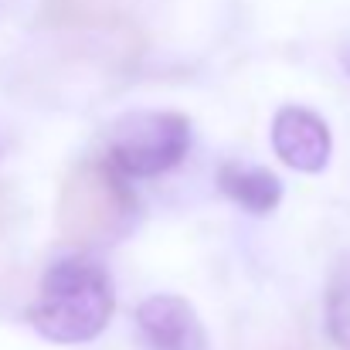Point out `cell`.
<instances>
[{"instance_id":"4","label":"cell","mask_w":350,"mask_h":350,"mask_svg":"<svg viewBox=\"0 0 350 350\" xmlns=\"http://www.w3.org/2000/svg\"><path fill=\"white\" fill-rule=\"evenodd\" d=\"M272 150L296 174H320L334 157L330 126L303 106H286L272 119Z\"/></svg>"},{"instance_id":"1","label":"cell","mask_w":350,"mask_h":350,"mask_svg":"<svg viewBox=\"0 0 350 350\" xmlns=\"http://www.w3.org/2000/svg\"><path fill=\"white\" fill-rule=\"evenodd\" d=\"M113 320V286L89 258H58L41 275L27 323L51 344H89Z\"/></svg>"},{"instance_id":"5","label":"cell","mask_w":350,"mask_h":350,"mask_svg":"<svg viewBox=\"0 0 350 350\" xmlns=\"http://www.w3.org/2000/svg\"><path fill=\"white\" fill-rule=\"evenodd\" d=\"M136 330L150 350H211L208 330L184 296L157 293L136 306Z\"/></svg>"},{"instance_id":"9","label":"cell","mask_w":350,"mask_h":350,"mask_svg":"<svg viewBox=\"0 0 350 350\" xmlns=\"http://www.w3.org/2000/svg\"><path fill=\"white\" fill-rule=\"evenodd\" d=\"M0 153H3V139H0Z\"/></svg>"},{"instance_id":"7","label":"cell","mask_w":350,"mask_h":350,"mask_svg":"<svg viewBox=\"0 0 350 350\" xmlns=\"http://www.w3.org/2000/svg\"><path fill=\"white\" fill-rule=\"evenodd\" d=\"M323 317H327V334H330L334 347L350 350V255L337 262V269L330 275Z\"/></svg>"},{"instance_id":"6","label":"cell","mask_w":350,"mask_h":350,"mask_svg":"<svg viewBox=\"0 0 350 350\" xmlns=\"http://www.w3.org/2000/svg\"><path fill=\"white\" fill-rule=\"evenodd\" d=\"M218 191L234 201L241 211L248 215H272L282 201V180L265 170V167H255V163H241V160H228L221 170H218Z\"/></svg>"},{"instance_id":"2","label":"cell","mask_w":350,"mask_h":350,"mask_svg":"<svg viewBox=\"0 0 350 350\" xmlns=\"http://www.w3.org/2000/svg\"><path fill=\"white\" fill-rule=\"evenodd\" d=\"M109 160L79 163L58 187V232L68 241H113L129 232L136 198Z\"/></svg>"},{"instance_id":"8","label":"cell","mask_w":350,"mask_h":350,"mask_svg":"<svg viewBox=\"0 0 350 350\" xmlns=\"http://www.w3.org/2000/svg\"><path fill=\"white\" fill-rule=\"evenodd\" d=\"M344 68H347V75H350V48L344 51Z\"/></svg>"},{"instance_id":"3","label":"cell","mask_w":350,"mask_h":350,"mask_svg":"<svg viewBox=\"0 0 350 350\" xmlns=\"http://www.w3.org/2000/svg\"><path fill=\"white\" fill-rule=\"evenodd\" d=\"M191 150V122L180 113H129L109 129L106 157L122 177H160Z\"/></svg>"}]
</instances>
